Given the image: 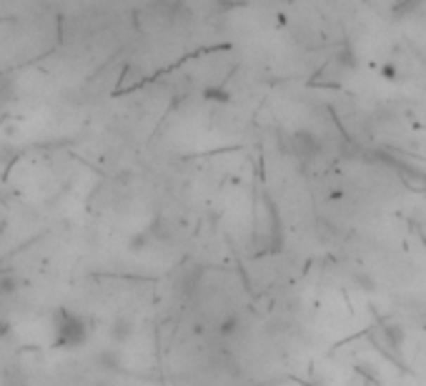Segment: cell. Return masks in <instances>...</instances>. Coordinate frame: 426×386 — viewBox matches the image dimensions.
I'll use <instances>...</instances> for the list:
<instances>
[{"instance_id":"cell-2","label":"cell","mask_w":426,"mask_h":386,"mask_svg":"<svg viewBox=\"0 0 426 386\" xmlns=\"http://www.w3.org/2000/svg\"><path fill=\"white\" fill-rule=\"evenodd\" d=\"M381 331H384V339L386 344H389V349H392V352H401L404 341H406V334H404L401 326H399L396 321H386L384 326H381Z\"/></svg>"},{"instance_id":"cell-4","label":"cell","mask_w":426,"mask_h":386,"mask_svg":"<svg viewBox=\"0 0 426 386\" xmlns=\"http://www.w3.org/2000/svg\"><path fill=\"white\" fill-rule=\"evenodd\" d=\"M238 326H241V319L236 316V314H228V316H224V321L219 323V329L224 336H233L238 334Z\"/></svg>"},{"instance_id":"cell-3","label":"cell","mask_w":426,"mask_h":386,"mask_svg":"<svg viewBox=\"0 0 426 386\" xmlns=\"http://www.w3.org/2000/svg\"><path fill=\"white\" fill-rule=\"evenodd\" d=\"M296 148H299L301 156H314L318 150V141L309 131H301L296 133Z\"/></svg>"},{"instance_id":"cell-1","label":"cell","mask_w":426,"mask_h":386,"mask_svg":"<svg viewBox=\"0 0 426 386\" xmlns=\"http://www.w3.org/2000/svg\"><path fill=\"white\" fill-rule=\"evenodd\" d=\"M91 336V321L68 309H58L51 319V341L56 349H78Z\"/></svg>"}]
</instances>
